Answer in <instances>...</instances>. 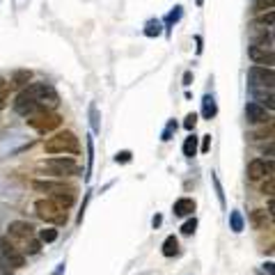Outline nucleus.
Returning <instances> with one entry per match:
<instances>
[{
  "label": "nucleus",
  "mask_w": 275,
  "mask_h": 275,
  "mask_svg": "<svg viewBox=\"0 0 275 275\" xmlns=\"http://www.w3.org/2000/svg\"><path fill=\"white\" fill-rule=\"evenodd\" d=\"M2 87H7V83H5V78H0V90H2Z\"/></svg>",
  "instance_id": "a19ab883"
},
{
  "label": "nucleus",
  "mask_w": 275,
  "mask_h": 275,
  "mask_svg": "<svg viewBox=\"0 0 275 275\" xmlns=\"http://www.w3.org/2000/svg\"><path fill=\"white\" fill-rule=\"evenodd\" d=\"M195 2H198V5H202V2H204V0H195Z\"/></svg>",
  "instance_id": "79ce46f5"
},
{
  "label": "nucleus",
  "mask_w": 275,
  "mask_h": 275,
  "mask_svg": "<svg viewBox=\"0 0 275 275\" xmlns=\"http://www.w3.org/2000/svg\"><path fill=\"white\" fill-rule=\"evenodd\" d=\"M248 83H250L252 90H273V85H275L273 67L252 65L248 69Z\"/></svg>",
  "instance_id": "423d86ee"
},
{
  "label": "nucleus",
  "mask_w": 275,
  "mask_h": 275,
  "mask_svg": "<svg viewBox=\"0 0 275 275\" xmlns=\"http://www.w3.org/2000/svg\"><path fill=\"white\" fill-rule=\"evenodd\" d=\"M161 222H163V215H161V213H156L154 218H151V225H154V229H156V227H161Z\"/></svg>",
  "instance_id": "58836bf2"
},
{
  "label": "nucleus",
  "mask_w": 275,
  "mask_h": 275,
  "mask_svg": "<svg viewBox=\"0 0 275 275\" xmlns=\"http://www.w3.org/2000/svg\"><path fill=\"white\" fill-rule=\"evenodd\" d=\"M25 122H28V126L30 129H35L39 136H48V133L58 131L62 126V117L55 110H48V108H44V110H39V113L30 115V117H25Z\"/></svg>",
  "instance_id": "7ed1b4c3"
},
{
  "label": "nucleus",
  "mask_w": 275,
  "mask_h": 275,
  "mask_svg": "<svg viewBox=\"0 0 275 275\" xmlns=\"http://www.w3.org/2000/svg\"><path fill=\"white\" fill-rule=\"evenodd\" d=\"M198 209V204H195V200L193 198H181L174 202L172 211L174 215H179V218H186V215H193V211Z\"/></svg>",
  "instance_id": "4468645a"
},
{
  "label": "nucleus",
  "mask_w": 275,
  "mask_h": 275,
  "mask_svg": "<svg viewBox=\"0 0 275 275\" xmlns=\"http://www.w3.org/2000/svg\"><path fill=\"white\" fill-rule=\"evenodd\" d=\"M198 140H200V138L195 136V133H191V136L186 138L184 147H181V151H184V156H186V158H193V156L198 154Z\"/></svg>",
  "instance_id": "aec40b11"
},
{
  "label": "nucleus",
  "mask_w": 275,
  "mask_h": 275,
  "mask_svg": "<svg viewBox=\"0 0 275 275\" xmlns=\"http://www.w3.org/2000/svg\"><path fill=\"white\" fill-rule=\"evenodd\" d=\"M37 239L42 241V243H53V241H58V229L55 227L39 229V232H37Z\"/></svg>",
  "instance_id": "393cba45"
},
{
  "label": "nucleus",
  "mask_w": 275,
  "mask_h": 275,
  "mask_svg": "<svg viewBox=\"0 0 275 275\" xmlns=\"http://www.w3.org/2000/svg\"><path fill=\"white\" fill-rule=\"evenodd\" d=\"M90 122H92V131H94V133L101 131V122H99V108H96V103H92V106H90Z\"/></svg>",
  "instance_id": "bb28decb"
},
{
  "label": "nucleus",
  "mask_w": 275,
  "mask_h": 275,
  "mask_svg": "<svg viewBox=\"0 0 275 275\" xmlns=\"http://www.w3.org/2000/svg\"><path fill=\"white\" fill-rule=\"evenodd\" d=\"M179 16H181V7H174V12L168 16V23H172V21H177V18H179Z\"/></svg>",
  "instance_id": "4c0bfd02"
},
{
  "label": "nucleus",
  "mask_w": 275,
  "mask_h": 275,
  "mask_svg": "<svg viewBox=\"0 0 275 275\" xmlns=\"http://www.w3.org/2000/svg\"><path fill=\"white\" fill-rule=\"evenodd\" d=\"M215 115H218V106H215V99L206 94V96L202 99V117H204V120H213Z\"/></svg>",
  "instance_id": "a211bd4d"
},
{
  "label": "nucleus",
  "mask_w": 275,
  "mask_h": 275,
  "mask_svg": "<svg viewBox=\"0 0 275 275\" xmlns=\"http://www.w3.org/2000/svg\"><path fill=\"white\" fill-rule=\"evenodd\" d=\"M269 174H273V161H264V158L250 161V165H248V179L250 181H259Z\"/></svg>",
  "instance_id": "f8f14e48"
},
{
  "label": "nucleus",
  "mask_w": 275,
  "mask_h": 275,
  "mask_svg": "<svg viewBox=\"0 0 275 275\" xmlns=\"http://www.w3.org/2000/svg\"><path fill=\"white\" fill-rule=\"evenodd\" d=\"M264 184H262V193L264 195H269V198H273V191H275V179H273V174H269V177H264Z\"/></svg>",
  "instance_id": "7c9ffc66"
},
{
  "label": "nucleus",
  "mask_w": 275,
  "mask_h": 275,
  "mask_svg": "<svg viewBox=\"0 0 275 275\" xmlns=\"http://www.w3.org/2000/svg\"><path fill=\"white\" fill-rule=\"evenodd\" d=\"M131 158H133V154L129 149L117 151V154H115V163H122V165H124V163H131Z\"/></svg>",
  "instance_id": "473e14b6"
},
{
  "label": "nucleus",
  "mask_w": 275,
  "mask_h": 275,
  "mask_svg": "<svg viewBox=\"0 0 275 275\" xmlns=\"http://www.w3.org/2000/svg\"><path fill=\"white\" fill-rule=\"evenodd\" d=\"M209 149H211V136H202V151L206 154Z\"/></svg>",
  "instance_id": "e433bc0d"
},
{
  "label": "nucleus",
  "mask_w": 275,
  "mask_h": 275,
  "mask_svg": "<svg viewBox=\"0 0 275 275\" xmlns=\"http://www.w3.org/2000/svg\"><path fill=\"white\" fill-rule=\"evenodd\" d=\"M30 80H32V71H28V69H18L12 76V85H16V87H25Z\"/></svg>",
  "instance_id": "4be33fe9"
},
{
  "label": "nucleus",
  "mask_w": 275,
  "mask_h": 275,
  "mask_svg": "<svg viewBox=\"0 0 275 275\" xmlns=\"http://www.w3.org/2000/svg\"><path fill=\"white\" fill-rule=\"evenodd\" d=\"M255 99H257V103L259 106H264V108H269L271 113L275 110V99H273V90H255Z\"/></svg>",
  "instance_id": "f3484780"
},
{
  "label": "nucleus",
  "mask_w": 275,
  "mask_h": 275,
  "mask_svg": "<svg viewBox=\"0 0 275 275\" xmlns=\"http://www.w3.org/2000/svg\"><path fill=\"white\" fill-rule=\"evenodd\" d=\"M195 229H198V218H195V215H193V218H188V220L181 225V234H184V236L195 234Z\"/></svg>",
  "instance_id": "c85d7f7f"
},
{
  "label": "nucleus",
  "mask_w": 275,
  "mask_h": 275,
  "mask_svg": "<svg viewBox=\"0 0 275 275\" xmlns=\"http://www.w3.org/2000/svg\"><path fill=\"white\" fill-rule=\"evenodd\" d=\"M144 35L147 37H154V35H161V23L158 21H151V23H147V30H144Z\"/></svg>",
  "instance_id": "f704fd0d"
},
{
  "label": "nucleus",
  "mask_w": 275,
  "mask_h": 275,
  "mask_svg": "<svg viewBox=\"0 0 275 275\" xmlns=\"http://www.w3.org/2000/svg\"><path fill=\"white\" fill-rule=\"evenodd\" d=\"M174 131H177V122L170 120L168 126H165V129H163V133H161V140H163V142H170V140H172V136H174Z\"/></svg>",
  "instance_id": "c756f323"
},
{
  "label": "nucleus",
  "mask_w": 275,
  "mask_h": 275,
  "mask_svg": "<svg viewBox=\"0 0 275 275\" xmlns=\"http://www.w3.org/2000/svg\"><path fill=\"white\" fill-rule=\"evenodd\" d=\"M92 165H94V140L87 136V168H85V181L92 177Z\"/></svg>",
  "instance_id": "5701e85b"
},
{
  "label": "nucleus",
  "mask_w": 275,
  "mask_h": 275,
  "mask_svg": "<svg viewBox=\"0 0 275 275\" xmlns=\"http://www.w3.org/2000/svg\"><path fill=\"white\" fill-rule=\"evenodd\" d=\"M250 138L252 140H264V138H273V122H269V124H262V129L259 131H255V133H250Z\"/></svg>",
  "instance_id": "a878e982"
},
{
  "label": "nucleus",
  "mask_w": 275,
  "mask_h": 275,
  "mask_svg": "<svg viewBox=\"0 0 275 275\" xmlns=\"http://www.w3.org/2000/svg\"><path fill=\"white\" fill-rule=\"evenodd\" d=\"M7 99H9V85L0 90V110H2V108L7 106Z\"/></svg>",
  "instance_id": "c9c22d12"
},
{
  "label": "nucleus",
  "mask_w": 275,
  "mask_h": 275,
  "mask_svg": "<svg viewBox=\"0 0 275 275\" xmlns=\"http://www.w3.org/2000/svg\"><path fill=\"white\" fill-rule=\"evenodd\" d=\"M211 181H213V186H215V195H218V202H220V206L225 209V193H222V184H220V179H218V174H215V172H211Z\"/></svg>",
  "instance_id": "cd10ccee"
},
{
  "label": "nucleus",
  "mask_w": 275,
  "mask_h": 275,
  "mask_svg": "<svg viewBox=\"0 0 275 275\" xmlns=\"http://www.w3.org/2000/svg\"><path fill=\"white\" fill-rule=\"evenodd\" d=\"M245 120H248V124L262 126V124L273 122V115H271V110H266L264 106H259L257 101H250L248 106H245Z\"/></svg>",
  "instance_id": "6e6552de"
},
{
  "label": "nucleus",
  "mask_w": 275,
  "mask_h": 275,
  "mask_svg": "<svg viewBox=\"0 0 275 275\" xmlns=\"http://www.w3.org/2000/svg\"><path fill=\"white\" fill-rule=\"evenodd\" d=\"M0 257H2V266H12V269H23L25 266V255L14 245L9 236L0 239Z\"/></svg>",
  "instance_id": "0eeeda50"
},
{
  "label": "nucleus",
  "mask_w": 275,
  "mask_h": 275,
  "mask_svg": "<svg viewBox=\"0 0 275 275\" xmlns=\"http://www.w3.org/2000/svg\"><path fill=\"white\" fill-rule=\"evenodd\" d=\"M44 151L46 154H69V156H78L80 154V142H78L76 133L71 131H60L55 133L53 138H48L44 142Z\"/></svg>",
  "instance_id": "f03ea898"
},
{
  "label": "nucleus",
  "mask_w": 275,
  "mask_h": 275,
  "mask_svg": "<svg viewBox=\"0 0 275 275\" xmlns=\"http://www.w3.org/2000/svg\"><path fill=\"white\" fill-rule=\"evenodd\" d=\"M191 80H193V73H191V71H186V76H184V85H191Z\"/></svg>",
  "instance_id": "ea45409f"
},
{
  "label": "nucleus",
  "mask_w": 275,
  "mask_h": 275,
  "mask_svg": "<svg viewBox=\"0 0 275 275\" xmlns=\"http://www.w3.org/2000/svg\"><path fill=\"white\" fill-rule=\"evenodd\" d=\"M229 229L234 234H241L245 229V220H243V215H241V211H232L229 213Z\"/></svg>",
  "instance_id": "412c9836"
},
{
  "label": "nucleus",
  "mask_w": 275,
  "mask_h": 275,
  "mask_svg": "<svg viewBox=\"0 0 275 275\" xmlns=\"http://www.w3.org/2000/svg\"><path fill=\"white\" fill-rule=\"evenodd\" d=\"M32 188H35L37 193H46L48 198H53V195H58V193H69V191H76V186H69L65 184V181H53V179H37L32 181Z\"/></svg>",
  "instance_id": "1a4fd4ad"
},
{
  "label": "nucleus",
  "mask_w": 275,
  "mask_h": 275,
  "mask_svg": "<svg viewBox=\"0 0 275 275\" xmlns=\"http://www.w3.org/2000/svg\"><path fill=\"white\" fill-rule=\"evenodd\" d=\"M275 23V12L273 9H269V12H259V16L255 18V28H273Z\"/></svg>",
  "instance_id": "6ab92c4d"
},
{
  "label": "nucleus",
  "mask_w": 275,
  "mask_h": 275,
  "mask_svg": "<svg viewBox=\"0 0 275 275\" xmlns=\"http://www.w3.org/2000/svg\"><path fill=\"white\" fill-rule=\"evenodd\" d=\"M161 252H163V257H177V255H179V239H177L174 234H170L168 239L163 241Z\"/></svg>",
  "instance_id": "2eb2a0df"
},
{
  "label": "nucleus",
  "mask_w": 275,
  "mask_h": 275,
  "mask_svg": "<svg viewBox=\"0 0 275 275\" xmlns=\"http://www.w3.org/2000/svg\"><path fill=\"white\" fill-rule=\"evenodd\" d=\"M37 170L46 174H53V177H76V174L83 172V168L73 158H69V156H53V158L39 161L37 163Z\"/></svg>",
  "instance_id": "f257e3e1"
},
{
  "label": "nucleus",
  "mask_w": 275,
  "mask_h": 275,
  "mask_svg": "<svg viewBox=\"0 0 275 275\" xmlns=\"http://www.w3.org/2000/svg\"><path fill=\"white\" fill-rule=\"evenodd\" d=\"M18 250L23 252V255H37V252L42 250V241L39 239H28V241H23V248H18Z\"/></svg>",
  "instance_id": "b1692460"
},
{
  "label": "nucleus",
  "mask_w": 275,
  "mask_h": 275,
  "mask_svg": "<svg viewBox=\"0 0 275 275\" xmlns=\"http://www.w3.org/2000/svg\"><path fill=\"white\" fill-rule=\"evenodd\" d=\"M248 58L252 60V65H262V67H273V62H275L273 48L257 46V44L248 46Z\"/></svg>",
  "instance_id": "9b49d317"
},
{
  "label": "nucleus",
  "mask_w": 275,
  "mask_h": 275,
  "mask_svg": "<svg viewBox=\"0 0 275 275\" xmlns=\"http://www.w3.org/2000/svg\"><path fill=\"white\" fill-rule=\"evenodd\" d=\"M14 110H16L21 117H30V115H35V113H39V110H44L39 103L32 99V96H28L23 90L16 94V99H14Z\"/></svg>",
  "instance_id": "9d476101"
},
{
  "label": "nucleus",
  "mask_w": 275,
  "mask_h": 275,
  "mask_svg": "<svg viewBox=\"0 0 275 275\" xmlns=\"http://www.w3.org/2000/svg\"><path fill=\"white\" fill-rule=\"evenodd\" d=\"M7 236H12L14 241H28L35 236V227H32L30 222H25V220H14L7 225Z\"/></svg>",
  "instance_id": "ddd939ff"
},
{
  "label": "nucleus",
  "mask_w": 275,
  "mask_h": 275,
  "mask_svg": "<svg viewBox=\"0 0 275 275\" xmlns=\"http://www.w3.org/2000/svg\"><path fill=\"white\" fill-rule=\"evenodd\" d=\"M269 218H271V215L266 213L264 209H255L250 213V225L255 229H266V225H269Z\"/></svg>",
  "instance_id": "dca6fc26"
},
{
  "label": "nucleus",
  "mask_w": 275,
  "mask_h": 275,
  "mask_svg": "<svg viewBox=\"0 0 275 275\" xmlns=\"http://www.w3.org/2000/svg\"><path fill=\"white\" fill-rule=\"evenodd\" d=\"M273 2L275 0H255V12H269L273 9Z\"/></svg>",
  "instance_id": "2f4dec72"
},
{
  "label": "nucleus",
  "mask_w": 275,
  "mask_h": 275,
  "mask_svg": "<svg viewBox=\"0 0 275 275\" xmlns=\"http://www.w3.org/2000/svg\"><path fill=\"white\" fill-rule=\"evenodd\" d=\"M35 213L39 215L44 222H48V225H65L67 222V209L58 206L51 198L37 200L35 202Z\"/></svg>",
  "instance_id": "39448f33"
},
{
  "label": "nucleus",
  "mask_w": 275,
  "mask_h": 275,
  "mask_svg": "<svg viewBox=\"0 0 275 275\" xmlns=\"http://www.w3.org/2000/svg\"><path fill=\"white\" fill-rule=\"evenodd\" d=\"M23 92L28 96H32L42 108H48V110L60 106V94L55 92L53 85H48V83H30L23 87Z\"/></svg>",
  "instance_id": "20e7f679"
},
{
  "label": "nucleus",
  "mask_w": 275,
  "mask_h": 275,
  "mask_svg": "<svg viewBox=\"0 0 275 275\" xmlns=\"http://www.w3.org/2000/svg\"><path fill=\"white\" fill-rule=\"evenodd\" d=\"M195 124H198V115H195V113L186 115V120H184V129H186V131H195Z\"/></svg>",
  "instance_id": "72a5a7b5"
}]
</instances>
